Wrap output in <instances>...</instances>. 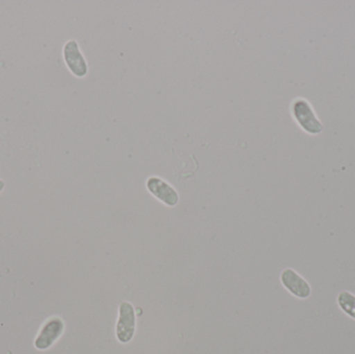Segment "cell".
Segmentation results:
<instances>
[{"mask_svg": "<svg viewBox=\"0 0 355 354\" xmlns=\"http://www.w3.org/2000/svg\"><path fill=\"white\" fill-rule=\"evenodd\" d=\"M292 114L296 122L306 132L311 134H319L322 132L321 124L311 104L304 98H297L292 103Z\"/></svg>", "mask_w": 355, "mask_h": 354, "instance_id": "obj_1", "label": "cell"}, {"mask_svg": "<svg viewBox=\"0 0 355 354\" xmlns=\"http://www.w3.org/2000/svg\"><path fill=\"white\" fill-rule=\"evenodd\" d=\"M338 305L346 315L355 320V295L343 291L338 295Z\"/></svg>", "mask_w": 355, "mask_h": 354, "instance_id": "obj_7", "label": "cell"}, {"mask_svg": "<svg viewBox=\"0 0 355 354\" xmlns=\"http://www.w3.org/2000/svg\"><path fill=\"white\" fill-rule=\"evenodd\" d=\"M4 188V182L2 180H0V193L3 191Z\"/></svg>", "mask_w": 355, "mask_h": 354, "instance_id": "obj_8", "label": "cell"}, {"mask_svg": "<svg viewBox=\"0 0 355 354\" xmlns=\"http://www.w3.org/2000/svg\"><path fill=\"white\" fill-rule=\"evenodd\" d=\"M281 281L283 286L297 299H306L311 297L312 290L310 285L294 270L290 268L284 270L281 274Z\"/></svg>", "mask_w": 355, "mask_h": 354, "instance_id": "obj_6", "label": "cell"}, {"mask_svg": "<svg viewBox=\"0 0 355 354\" xmlns=\"http://www.w3.org/2000/svg\"><path fill=\"white\" fill-rule=\"evenodd\" d=\"M146 186L152 195L168 207H175L179 203V193L164 179L156 176L150 177L146 183Z\"/></svg>", "mask_w": 355, "mask_h": 354, "instance_id": "obj_4", "label": "cell"}, {"mask_svg": "<svg viewBox=\"0 0 355 354\" xmlns=\"http://www.w3.org/2000/svg\"><path fill=\"white\" fill-rule=\"evenodd\" d=\"M137 328L135 310L131 303L124 301L119 309V319L116 322V335L119 342L126 344L132 340Z\"/></svg>", "mask_w": 355, "mask_h": 354, "instance_id": "obj_2", "label": "cell"}, {"mask_svg": "<svg viewBox=\"0 0 355 354\" xmlns=\"http://www.w3.org/2000/svg\"><path fill=\"white\" fill-rule=\"evenodd\" d=\"M64 58L73 75L83 78L89 72L87 60L75 39H70L64 46Z\"/></svg>", "mask_w": 355, "mask_h": 354, "instance_id": "obj_3", "label": "cell"}, {"mask_svg": "<svg viewBox=\"0 0 355 354\" xmlns=\"http://www.w3.org/2000/svg\"><path fill=\"white\" fill-rule=\"evenodd\" d=\"M64 330V324L60 318L53 317L48 320L35 341V347L39 351L50 348L62 336Z\"/></svg>", "mask_w": 355, "mask_h": 354, "instance_id": "obj_5", "label": "cell"}]
</instances>
